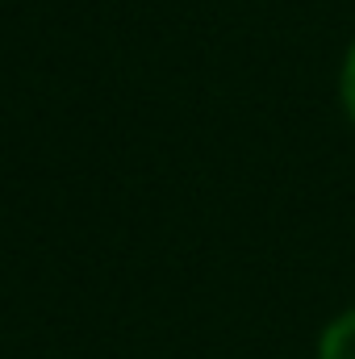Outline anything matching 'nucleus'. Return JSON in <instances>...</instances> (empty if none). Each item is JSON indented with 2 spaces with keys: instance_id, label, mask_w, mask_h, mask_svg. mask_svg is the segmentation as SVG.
<instances>
[{
  "instance_id": "f257e3e1",
  "label": "nucleus",
  "mask_w": 355,
  "mask_h": 359,
  "mask_svg": "<svg viewBox=\"0 0 355 359\" xmlns=\"http://www.w3.org/2000/svg\"><path fill=\"white\" fill-rule=\"evenodd\" d=\"M318 359H355V309L335 318L322 334V347H318Z\"/></svg>"
},
{
  "instance_id": "f03ea898",
  "label": "nucleus",
  "mask_w": 355,
  "mask_h": 359,
  "mask_svg": "<svg viewBox=\"0 0 355 359\" xmlns=\"http://www.w3.org/2000/svg\"><path fill=\"white\" fill-rule=\"evenodd\" d=\"M339 96H343V109H347V117L355 126V46L347 55V63H343V76H339Z\"/></svg>"
}]
</instances>
